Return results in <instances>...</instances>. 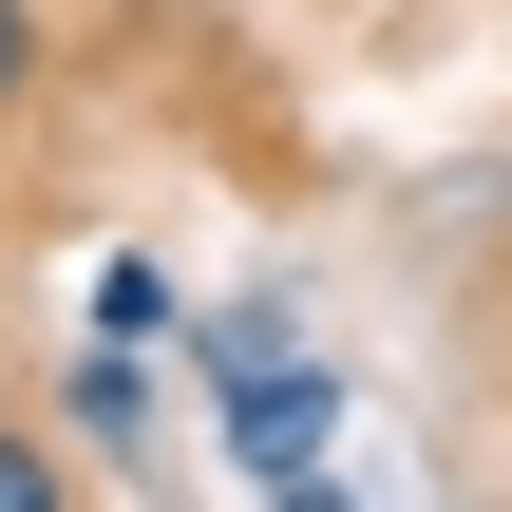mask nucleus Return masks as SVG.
I'll return each instance as SVG.
<instances>
[{"label":"nucleus","instance_id":"f257e3e1","mask_svg":"<svg viewBox=\"0 0 512 512\" xmlns=\"http://www.w3.org/2000/svg\"><path fill=\"white\" fill-rule=\"evenodd\" d=\"M228 399V456L266 475V494H323V437H342V380L323 361H247V380H209Z\"/></svg>","mask_w":512,"mask_h":512},{"label":"nucleus","instance_id":"423d86ee","mask_svg":"<svg viewBox=\"0 0 512 512\" xmlns=\"http://www.w3.org/2000/svg\"><path fill=\"white\" fill-rule=\"evenodd\" d=\"M76 494V475H57V437H19V418H0V512H57Z\"/></svg>","mask_w":512,"mask_h":512},{"label":"nucleus","instance_id":"20e7f679","mask_svg":"<svg viewBox=\"0 0 512 512\" xmlns=\"http://www.w3.org/2000/svg\"><path fill=\"white\" fill-rule=\"evenodd\" d=\"M190 304H171V266H95V342H171Z\"/></svg>","mask_w":512,"mask_h":512},{"label":"nucleus","instance_id":"f03ea898","mask_svg":"<svg viewBox=\"0 0 512 512\" xmlns=\"http://www.w3.org/2000/svg\"><path fill=\"white\" fill-rule=\"evenodd\" d=\"M57 437H95V456H133V437H152V361H133V342H95V361L57 380Z\"/></svg>","mask_w":512,"mask_h":512},{"label":"nucleus","instance_id":"7ed1b4c3","mask_svg":"<svg viewBox=\"0 0 512 512\" xmlns=\"http://www.w3.org/2000/svg\"><path fill=\"white\" fill-rule=\"evenodd\" d=\"M190 361H209V380H247V361H304V304H285V285H247V304H209V323H190Z\"/></svg>","mask_w":512,"mask_h":512},{"label":"nucleus","instance_id":"39448f33","mask_svg":"<svg viewBox=\"0 0 512 512\" xmlns=\"http://www.w3.org/2000/svg\"><path fill=\"white\" fill-rule=\"evenodd\" d=\"M38 57H57V38H38V0H0V133L38 114Z\"/></svg>","mask_w":512,"mask_h":512}]
</instances>
